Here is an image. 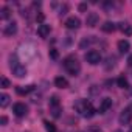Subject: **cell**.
I'll list each match as a JSON object with an SVG mask.
<instances>
[{"mask_svg":"<svg viewBox=\"0 0 132 132\" xmlns=\"http://www.w3.org/2000/svg\"><path fill=\"white\" fill-rule=\"evenodd\" d=\"M101 30H103L104 33H113V31L117 30V25H115L113 22H104V23L101 25Z\"/></svg>","mask_w":132,"mask_h":132,"instance_id":"obj_15","label":"cell"},{"mask_svg":"<svg viewBox=\"0 0 132 132\" xmlns=\"http://www.w3.org/2000/svg\"><path fill=\"white\" fill-rule=\"evenodd\" d=\"M78 10H79L81 13H84V11H87V3H79V6H78Z\"/></svg>","mask_w":132,"mask_h":132,"instance_id":"obj_26","label":"cell"},{"mask_svg":"<svg viewBox=\"0 0 132 132\" xmlns=\"http://www.w3.org/2000/svg\"><path fill=\"white\" fill-rule=\"evenodd\" d=\"M33 90H34V86H27V87L19 86V87H16V92H17L19 95H28V93L33 92Z\"/></svg>","mask_w":132,"mask_h":132,"instance_id":"obj_16","label":"cell"},{"mask_svg":"<svg viewBox=\"0 0 132 132\" xmlns=\"http://www.w3.org/2000/svg\"><path fill=\"white\" fill-rule=\"evenodd\" d=\"M8 104H10V95L2 93L0 95V107H6Z\"/></svg>","mask_w":132,"mask_h":132,"instance_id":"obj_18","label":"cell"},{"mask_svg":"<svg viewBox=\"0 0 132 132\" xmlns=\"http://www.w3.org/2000/svg\"><path fill=\"white\" fill-rule=\"evenodd\" d=\"M10 86H11V82H10V79L6 76H0V87H2V89H8Z\"/></svg>","mask_w":132,"mask_h":132,"instance_id":"obj_19","label":"cell"},{"mask_svg":"<svg viewBox=\"0 0 132 132\" xmlns=\"http://www.w3.org/2000/svg\"><path fill=\"white\" fill-rule=\"evenodd\" d=\"M93 42H95V39H93L92 36H89V37H84V39L81 40V44H79V48H86V47L92 45Z\"/></svg>","mask_w":132,"mask_h":132,"instance_id":"obj_17","label":"cell"},{"mask_svg":"<svg viewBox=\"0 0 132 132\" xmlns=\"http://www.w3.org/2000/svg\"><path fill=\"white\" fill-rule=\"evenodd\" d=\"M3 33H5L6 36H13V34H16V33H17V23H16V22H10V23L5 27Z\"/></svg>","mask_w":132,"mask_h":132,"instance_id":"obj_9","label":"cell"},{"mask_svg":"<svg viewBox=\"0 0 132 132\" xmlns=\"http://www.w3.org/2000/svg\"><path fill=\"white\" fill-rule=\"evenodd\" d=\"M13 112H14V115H17V117H25V115L28 113V107H27L23 103H16V104L13 106Z\"/></svg>","mask_w":132,"mask_h":132,"instance_id":"obj_6","label":"cell"},{"mask_svg":"<svg viewBox=\"0 0 132 132\" xmlns=\"http://www.w3.org/2000/svg\"><path fill=\"white\" fill-rule=\"evenodd\" d=\"M6 123H8V118H6V117H5V115H3V117H2V118H0V124H2V126H5V124H6Z\"/></svg>","mask_w":132,"mask_h":132,"instance_id":"obj_28","label":"cell"},{"mask_svg":"<svg viewBox=\"0 0 132 132\" xmlns=\"http://www.w3.org/2000/svg\"><path fill=\"white\" fill-rule=\"evenodd\" d=\"M64 67L65 70H67L72 76H76L79 72H81V64L78 61L76 56H69V57H65L64 59Z\"/></svg>","mask_w":132,"mask_h":132,"instance_id":"obj_2","label":"cell"},{"mask_svg":"<svg viewBox=\"0 0 132 132\" xmlns=\"http://www.w3.org/2000/svg\"><path fill=\"white\" fill-rule=\"evenodd\" d=\"M10 67H11V72H13V75H14L16 78H23V76H27V69L20 64V61H19L16 56H11V59H10Z\"/></svg>","mask_w":132,"mask_h":132,"instance_id":"obj_3","label":"cell"},{"mask_svg":"<svg viewBox=\"0 0 132 132\" xmlns=\"http://www.w3.org/2000/svg\"><path fill=\"white\" fill-rule=\"evenodd\" d=\"M65 27H67L69 30H78V28L81 27V20H79V17H75V16L69 17L67 20H65Z\"/></svg>","mask_w":132,"mask_h":132,"instance_id":"obj_7","label":"cell"},{"mask_svg":"<svg viewBox=\"0 0 132 132\" xmlns=\"http://www.w3.org/2000/svg\"><path fill=\"white\" fill-rule=\"evenodd\" d=\"M115 132H121V130H115Z\"/></svg>","mask_w":132,"mask_h":132,"instance_id":"obj_30","label":"cell"},{"mask_svg":"<svg viewBox=\"0 0 132 132\" xmlns=\"http://www.w3.org/2000/svg\"><path fill=\"white\" fill-rule=\"evenodd\" d=\"M98 20H100V17H98L96 13H89L87 17H86V25L90 27V28H93V27L98 25Z\"/></svg>","mask_w":132,"mask_h":132,"instance_id":"obj_8","label":"cell"},{"mask_svg":"<svg viewBox=\"0 0 132 132\" xmlns=\"http://www.w3.org/2000/svg\"><path fill=\"white\" fill-rule=\"evenodd\" d=\"M117 84H118V87H121V89H126V87H127V79H126L124 76H120V78L117 79Z\"/></svg>","mask_w":132,"mask_h":132,"instance_id":"obj_21","label":"cell"},{"mask_svg":"<svg viewBox=\"0 0 132 132\" xmlns=\"http://www.w3.org/2000/svg\"><path fill=\"white\" fill-rule=\"evenodd\" d=\"M44 124H45L47 132H56V127H54V124H53V123H50V121H44Z\"/></svg>","mask_w":132,"mask_h":132,"instance_id":"obj_22","label":"cell"},{"mask_svg":"<svg viewBox=\"0 0 132 132\" xmlns=\"http://www.w3.org/2000/svg\"><path fill=\"white\" fill-rule=\"evenodd\" d=\"M50 56H51L53 59H56V57H57V51H56L54 48H51V50H50Z\"/></svg>","mask_w":132,"mask_h":132,"instance_id":"obj_27","label":"cell"},{"mask_svg":"<svg viewBox=\"0 0 132 132\" xmlns=\"http://www.w3.org/2000/svg\"><path fill=\"white\" fill-rule=\"evenodd\" d=\"M127 64H129V67H132V54L127 57Z\"/></svg>","mask_w":132,"mask_h":132,"instance_id":"obj_29","label":"cell"},{"mask_svg":"<svg viewBox=\"0 0 132 132\" xmlns=\"http://www.w3.org/2000/svg\"><path fill=\"white\" fill-rule=\"evenodd\" d=\"M118 28H120V31L124 33L126 36H130V34H132V27H130L127 22H120V23H118Z\"/></svg>","mask_w":132,"mask_h":132,"instance_id":"obj_12","label":"cell"},{"mask_svg":"<svg viewBox=\"0 0 132 132\" xmlns=\"http://www.w3.org/2000/svg\"><path fill=\"white\" fill-rule=\"evenodd\" d=\"M37 34H39L40 37H47V36L50 34V25H47V23H40V25L37 27Z\"/></svg>","mask_w":132,"mask_h":132,"instance_id":"obj_11","label":"cell"},{"mask_svg":"<svg viewBox=\"0 0 132 132\" xmlns=\"http://www.w3.org/2000/svg\"><path fill=\"white\" fill-rule=\"evenodd\" d=\"M129 48H130V44H129V40H120L118 42V51L121 53V54H124V53H127L129 51Z\"/></svg>","mask_w":132,"mask_h":132,"instance_id":"obj_13","label":"cell"},{"mask_svg":"<svg viewBox=\"0 0 132 132\" xmlns=\"http://www.w3.org/2000/svg\"><path fill=\"white\" fill-rule=\"evenodd\" d=\"M130 132H132V129H130Z\"/></svg>","mask_w":132,"mask_h":132,"instance_id":"obj_31","label":"cell"},{"mask_svg":"<svg viewBox=\"0 0 132 132\" xmlns=\"http://www.w3.org/2000/svg\"><path fill=\"white\" fill-rule=\"evenodd\" d=\"M84 57H86V61H87L89 64H92V65H96V64L101 62V54H100L96 50H90V51H87Z\"/></svg>","mask_w":132,"mask_h":132,"instance_id":"obj_4","label":"cell"},{"mask_svg":"<svg viewBox=\"0 0 132 132\" xmlns=\"http://www.w3.org/2000/svg\"><path fill=\"white\" fill-rule=\"evenodd\" d=\"M130 120H132V104H130V106H127V107L120 113L118 121H120V124H129V123H130Z\"/></svg>","mask_w":132,"mask_h":132,"instance_id":"obj_5","label":"cell"},{"mask_svg":"<svg viewBox=\"0 0 132 132\" xmlns=\"http://www.w3.org/2000/svg\"><path fill=\"white\" fill-rule=\"evenodd\" d=\"M110 106H112V100H110V98H104V100L101 101V104H100L98 112H100V113H104V112H106Z\"/></svg>","mask_w":132,"mask_h":132,"instance_id":"obj_14","label":"cell"},{"mask_svg":"<svg viewBox=\"0 0 132 132\" xmlns=\"http://www.w3.org/2000/svg\"><path fill=\"white\" fill-rule=\"evenodd\" d=\"M59 112H61L59 106H56V107H51V115H53V117H59Z\"/></svg>","mask_w":132,"mask_h":132,"instance_id":"obj_25","label":"cell"},{"mask_svg":"<svg viewBox=\"0 0 132 132\" xmlns=\"http://www.w3.org/2000/svg\"><path fill=\"white\" fill-rule=\"evenodd\" d=\"M10 14H11V13H10V8H8V6H3L2 10H0V19L5 20V19L10 17Z\"/></svg>","mask_w":132,"mask_h":132,"instance_id":"obj_20","label":"cell"},{"mask_svg":"<svg viewBox=\"0 0 132 132\" xmlns=\"http://www.w3.org/2000/svg\"><path fill=\"white\" fill-rule=\"evenodd\" d=\"M56 106H59V98H57V96H51V100H50V107H56Z\"/></svg>","mask_w":132,"mask_h":132,"instance_id":"obj_24","label":"cell"},{"mask_svg":"<svg viewBox=\"0 0 132 132\" xmlns=\"http://www.w3.org/2000/svg\"><path fill=\"white\" fill-rule=\"evenodd\" d=\"M54 86L59 87V89H67L69 87V81L65 79L64 76H56L54 78Z\"/></svg>","mask_w":132,"mask_h":132,"instance_id":"obj_10","label":"cell"},{"mask_svg":"<svg viewBox=\"0 0 132 132\" xmlns=\"http://www.w3.org/2000/svg\"><path fill=\"white\" fill-rule=\"evenodd\" d=\"M86 132H103V129L100 126H89L86 129Z\"/></svg>","mask_w":132,"mask_h":132,"instance_id":"obj_23","label":"cell"},{"mask_svg":"<svg viewBox=\"0 0 132 132\" xmlns=\"http://www.w3.org/2000/svg\"><path fill=\"white\" fill-rule=\"evenodd\" d=\"M73 107H75V110L81 115V117H84V118H92L96 112H95V109H93V106H92V103H89L87 100H78L75 104H73Z\"/></svg>","mask_w":132,"mask_h":132,"instance_id":"obj_1","label":"cell"}]
</instances>
